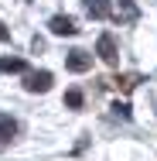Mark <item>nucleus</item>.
<instances>
[{
	"instance_id": "1a4fd4ad",
	"label": "nucleus",
	"mask_w": 157,
	"mask_h": 161,
	"mask_svg": "<svg viewBox=\"0 0 157 161\" xmlns=\"http://www.w3.org/2000/svg\"><path fill=\"white\" fill-rule=\"evenodd\" d=\"M113 82H116V86H120L123 93H130V89H137V82H140V75H137V72H130V75H116Z\"/></svg>"
},
{
	"instance_id": "423d86ee",
	"label": "nucleus",
	"mask_w": 157,
	"mask_h": 161,
	"mask_svg": "<svg viewBox=\"0 0 157 161\" xmlns=\"http://www.w3.org/2000/svg\"><path fill=\"white\" fill-rule=\"evenodd\" d=\"M14 134H17V120L10 113H0V144H10Z\"/></svg>"
},
{
	"instance_id": "9d476101",
	"label": "nucleus",
	"mask_w": 157,
	"mask_h": 161,
	"mask_svg": "<svg viewBox=\"0 0 157 161\" xmlns=\"http://www.w3.org/2000/svg\"><path fill=\"white\" fill-rule=\"evenodd\" d=\"M65 106L79 110V106H82V89H68V93H65Z\"/></svg>"
},
{
	"instance_id": "f8f14e48",
	"label": "nucleus",
	"mask_w": 157,
	"mask_h": 161,
	"mask_svg": "<svg viewBox=\"0 0 157 161\" xmlns=\"http://www.w3.org/2000/svg\"><path fill=\"white\" fill-rule=\"evenodd\" d=\"M0 41H10V31H7V24L0 21Z\"/></svg>"
},
{
	"instance_id": "6e6552de",
	"label": "nucleus",
	"mask_w": 157,
	"mask_h": 161,
	"mask_svg": "<svg viewBox=\"0 0 157 161\" xmlns=\"http://www.w3.org/2000/svg\"><path fill=\"white\" fill-rule=\"evenodd\" d=\"M0 72H28L24 58H0Z\"/></svg>"
},
{
	"instance_id": "7ed1b4c3",
	"label": "nucleus",
	"mask_w": 157,
	"mask_h": 161,
	"mask_svg": "<svg viewBox=\"0 0 157 161\" xmlns=\"http://www.w3.org/2000/svg\"><path fill=\"white\" fill-rule=\"evenodd\" d=\"M48 31L55 34V38H72V34H79V28H75V21H72V17L55 14V17L48 21Z\"/></svg>"
},
{
	"instance_id": "20e7f679",
	"label": "nucleus",
	"mask_w": 157,
	"mask_h": 161,
	"mask_svg": "<svg viewBox=\"0 0 157 161\" xmlns=\"http://www.w3.org/2000/svg\"><path fill=\"white\" fill-rule=\"evenodd\" d=\"M65 69H68V72H89V69H92V55L82 52V48H75V52L65 55Z\"/></svg>"
},
{
	"instance_id": "9b49d317",
	"label": "nucleus",
	"mask_w": 157,
	"mask_h": 161,
	"mask_svg": "<svg viewBox=\"0 0 157 161\" xmlns=\"http://www.w3.org/2000/svg\"><path fill=\"white\" fill-rule=\"evenodd\" d=\"M113 110H116V113H120V117H130V103H116V106H113Z\"/></svg>"
},
{
	"instance_id": "0eeeda50",
	"label": "nucleus",
	"mask_w": 157,
	"mask_h": 161,
	"mask_svg": "<svg viewBox=\"0 0 157 161\" xmlns=\"http://www.w3.org/2000/svg\"><path fill=\"white\" fill-rule=\"evenodd\" d=\"M113 17H116V21H137L140 10H137L133 0H120V10H113Z\"/></svg>"
},
{
	"instance_id": "f257e3e1",
	"label": "nucleus",
	"mask_w": 157,
	"mask_h": 161,
	"mask_svg": "<svg viewBox=\"0 0 157 161\" xmlns=\"http://www.w3.org/2000/svg\"><path fill=\"white\" fill-rule=\"evenodd\" d=\"M96 55L102 58L106 65H116L120 62V52H116V38L106 31V34H99V41H96Z\"/></svg>"
},
{
	"instance_id": "f03ea898",
	"label": "nucleus",
	"mask_w": 157,
	"mask_h": 161,
	"mask_svg": "<svg viewBox=\"0 0 157 161\" xmlns=\"http://www.w3.org/2000/svg\"><path fill=\"white\" fill-rule=\"evenodd\" d=\"M51 82H55V75L51 72H24V89L28 93H48L51 89Z\"/></svg>"
},
{
	"instance_id": "39448f33",
	"label": "nucleus",
	"mask_w": 157,
	"mask_h": 161,
	"mask_svg": "<svg viewBox=\"0 0 157 161\" xmlns=\"http://www.w3.org/2000/svg\"><path fill=\"white\" fill-rule=\"evenodd\" d=\"M86 14L92 21H109L113 17V7H109V0H86Z\"/></svg>"
}]
</instances>
